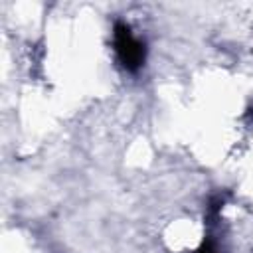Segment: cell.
<instances>
[{
    "label": "cell",
    "mask_w": 253,
    "mask_h": 253,
    "mask_svg": "<svg viewBox=\"0 0 253 253\" xmlns=\"http://www.w3.org/2000/svg\"><path fill=\"white\" fill-rule=\"evenodd\" d=\"M113 45H115V51H117L121 65L126 71H136L144 63V57H146L144 43L130 32V28L126 24H123V22L115 24Z\"/></svg>",
    "instance_id": "obj_1"
},
{
    "label": "cell",
    "mask_w": 253,
    "mask_h": 253,
    "mask_svg": "<svg viewBox=\"0 0 253 253\" xmlns=\"http://www.w3.org/2000/svg\"><path fill=\"white\" fill-rule=\"evenodd\" d=\"M200 253H217V251H215V247H213V243H211V241H206V243L202 245Z\"/></svg>",
    "instance_id": "obj_2"
}]
</instances>
